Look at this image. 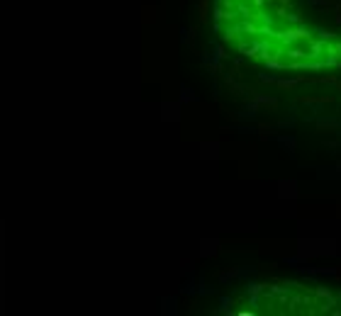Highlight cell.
I'll list each match as a JSON object with an SVG mask.
<instances>
[{
    "label": "cell",
    "instance_id": "1",
    "mask_svg": "<svg viewBox=\"0 0 341 316\" xmlns=\"http://www.w3.org/2000/svg\"><path fill=\"white\" fill-rule=\"evenodd\" d=\"M288 56H292V59H305L307 54H305L302 49H290V51H288Z\"/></svg>",
    "mask_w": 341,
    "mask_h": 316
}]
</instances>
